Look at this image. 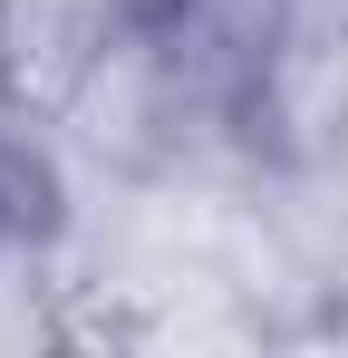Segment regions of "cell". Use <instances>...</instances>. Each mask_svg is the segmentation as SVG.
Segmentation results:
<instances>
[{
	"mask_svg": "<svg viewBox=\"0 0 348 358\" xmlns=\"http://www.w3.org/2000/svg\"><path fill=\"white\" fill-rule=\"evenodd\" d=\"M290 29L300 39H348V0H290Z\"/></svg>",
	"mask_w": 348,
	"mask_h": 358,
	"instance_id": "6da1fadb",
	"label": "cell"
}]
</instances>
